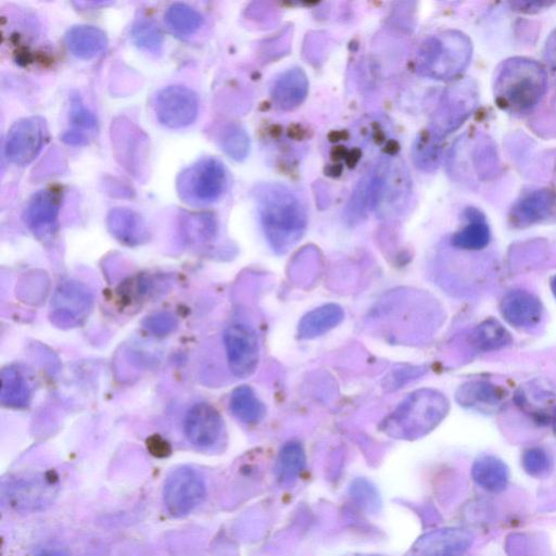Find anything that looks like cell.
Returning <instances> with one entry per match:
<instances>
[{"label": "cell", "mask_w": 556, "mask_h": 556, "mask_svg": "<svg viewBox=\"0 0 556 556\" xmlns=\"http://www.w3.org/2000/svg\"><path fill=\"white\" fill-rule=\"evenodd\" d=\"M107 225L111 235L123 245L135 247L148 242L149 231L144 219L131 209H112Z\"/></svg>", "instance_id": "cell-17"}, {"label": "cell", "mask_w": 556, "mask_h": 556, "mask_svg": "<svg viewBox=\"0 0 556 556\" xmlns=\"http://www.w3.org/2000/svg\"><path fill=\"white\" fill-rule=\"evenodd\" d=\"M70 119L73 125V130L71 131L85 137H87L85 131H94L96 128V119L93 113L83 106L81 99L78 97L73 98L71 101Z\"/></svg>", "instance_id": "cell-35"}, {"label": "cell", "mask_w": 556, "mask_h": 556, "mask_svg": "<svg viewBox=\"0 0 556 556\" xmlns=\"http://www.w3.org/2000/svg\"><path fill=\"white\" fill-rule=\"evenodd\" d=\"M227 173L223 163L202 158L186 168L176 182L178 194L185 204L205 207L219 200L226 191Z\"/></svg>", "instance_id": "cell-6"}, {"label": "cell", "mask_w": 556, "mask_h": 556, "mask_svg": "<svg viewBox=\"0 0 556 556\" xmlns=\"http://www.w3.org/2000/svg\"><path fill=\"white\" fill-rule=\"evenodd\" d=\"M221 146L225 153L235 160H242L247 156L249 141L246 133L238 128L227 130L221 139Z\"/></svg>", "instance_id": "cell-32"}, {"label": "cell", "mask_w": 556, "mask_h": 556, "mask_svg": "<svg viewBox=\"0 0 556 556\" xmlns=\"http://www.w3.org/2000/svg\"><path fill=\"white\" fill-rule=\"evenodd\" d=\"M309 90L305 72L293 69L285 72L273 86L272 97L275 104L283 110H292L303 103Z\"/></svg>", "instance_id": "cell-20"}, {"label": "cell", "mask_w": 556, "mask_h": 556, "mask_svg": "<svg viewBox=\"0 0 556 556\" xmlns=\"http://www.w3.org/2000/svg\"><path fill=\"white\" fill-rule=\"evenodd\" d=\"M206 494L205 478L192 467L184 466L169 475L163 496L169 513L183 517L199 507Z\"/></svg>", "instance_id": "cell-7"}, {"label": "cell", "mask_w": 556, "mask_h": 556, "mask_svg": "<svg viewBox=\"0 0 556 556\" xmlns=\"http://www.w3.org/2000/svg\"><path fill=\"white\" fill-rule=\"evenodd\" d=\"M155 111L162 125L172 130L184 129L197 119L199 99L191 88L169 86L158 93Z\"/></svg>", "instance_id": "cell-10"}, {"label": "cell", "mask_w": 556, "mask_h": 556, "mask_svg": "<svg viewBox=\"0 0 556 556\" xmlns=\"http://www.w3.org/2000/svg\"><path fill=\"white\" fill-rule=\"evenodd\" d=\"M460 406L480 413H495L503 404V391L494 384L474 381L464 384L457 391Z\"/></svg>", "instance_id": "cell-18"}, {"label": "cell", "mask_w": 556, "mask_h": 556, "mask_svg": "<svg viewBox=\"0 0 556 556\" xmlns=\"http://www.w3.org/2000/svg\"><path fill=\"white\" fill-rule=\"evenodd\" d=\"M60 207L61 194L54 188L43 189L31 198L25 211V222L35 236L45 238L53 235Z\"/></svg>", "instance_id": "cell-15"}, {"label": "cell", "mask_w": 556, "mask_h": 556, "mask_svg": "<svg viewBox=\"0 0 556 556\" xmlns=\"http://www.w3.org/2000/svg\"><path fill=\"white\" fill-rule=\"evenodd\" d=\"M424 374V370L421 368H411V369H401L393 374V383L390 386L393 388H400L403 384L406 385L408 382L414 381L415 378L420 377Z\"/></svg>", "instance_id": "cell-37"}, {"label": "cell", "mask_w": 556, "mask_h": 556, "mask_svg": "<svg viewBox=\"0 0 556 556\" xmlns=\"http://www.w3.org/2000/svg\"><path fill=\"white\" fill-rule=\"evenodd\" d=\"M350 495L365 511L376 512L381 507V497L369 480L358 478L351 484Z\"/></svg>", "instance_id": "cell-31"}, {"label": "cell", "mask_w": 556, "mask_h": 556, "mask_svg": "<svg viewBox=\"0 0 556 556\" xmlns=\"http://www.w3.org/2000/svg\"><path fill=\"white\" fill-rule=\"evenodd\" d=\"M265 238L277 255H284L305 235L307 211L300 199L286 187L265 184L256 192Z\"/></svg>", "instance_id": "cell-1"}, {"label": "cell", "mask_w": 556, "mask_h": 556, "mask_svg": "<svg viewBox=\"0 0 556 556\" xmlns=\"http://www.w3.org/2000/svg\"><path fill=\"white\" fill-rule=\"evenodd\" d=\"M471 45L459 33L446 32L429 37L421 46L417 68L424 77L446 80L459 74L469 62Z\"/></svg>", "instance_id": "cell-5"}, {"label": "cell", "mask_w": 556, "mask_h": 556, "mask_svg": "<svg viewBox=\"0 0 556 556\" xmlns=\"http://www.w3.org/2000/svg\"><path fill=\"white\" fill-rule=\"evenodd\" d=\"M344 320V309L336 303H327L303 315L298 324V337L302 340L319 338L333 331Z\"/></svg>", "instance_id": "cell-19"}, {"label": "cell", "mask_w": 556, "mask_h": 556, "mask_svg": "<svg viewBox=\"0 0 556 556\" xmlns=\"http://www.w3.org/2000/svg\"><path fill=\"white\" fill-rule=\"evenodd\" d=\"M407 176L393 162L381 161L376 169L360 183L353 194L350 211L358 218L376 210L387 212L404 205L408 195Z\"/></svg>", "instance_id": "cell-4"}, {"label": "cell", "mask_w": 556, "mask_h": 556, "mask_svg": "<svg viewBox=\"0 0 556 556\" xmlns=\"http://www.w3.org/2000/svg\"><path fill=\"white\" fill-rule=\"evenodd\" d=\"M134 43L149 53H160L163 45V35L158 25L149 19L138 20L133 27Z\"/></svg>", "instance_id": "cell-30"}, {"label": "cell", "mask_w": 556, "mask_h": 556, "mask_svg": "<svg viewBox=\"0 0 556 556\" xmlns=\"http://www.w3.org/2000/svg\"><path fill=\"white\" fill-rule=\"evenodd\" d=\"M448 399L434 389L414 391L382 423L385 434L414 440L431 433L449 412Z\"/></svg>", "instance_id": "cell-2"}, {"label": "cell", "mask_w": 556, "mask_h": 556, "mask_svg": "<svg viewBox=\"0 0 556 556\" xmlns=\"http://www.w3.org/2000/svg\"><path fill=\"white\" fill-rule=\"evenodd\" d=\"M307 457L305 448L300 441L287 442L278 454L276 475L282 485L296 482L301 473L305 471Z\"/></svg>", "instance_id": "cell-25"}, {"label": "cell", "mask_w": 556, "mask_h": 556, "mask_svg": "<svg viewBox=\"0 0 556 556\" xmlns=\"http://www.w3.org/2000/svg\"><path fill=\"white\" fill-rule=\"evenodd\" d=\"M230 409L237 420L245 424H257L263 420L267 409L249 386L237 387L230 399Z\"/></svg>", "instance_id": "cell-26"}, {"label": "cell", "mask_w": 556, "mask_h": 556, "mask_svg": "<svg viewBox=\"0 0 556 556\" xmlns=\"http://www.w3.org/2000/svg\"><path fill=\"white\" fill-rule=\"evenodd\" d=\"M186 232L193 240H205L216 232V222L210 214H193L185 220Z\"/></svg>", "instance_id": "cell-34"}, {"label": "cell", "mask_w": 556, "mask_h": 556, "mask_svg": "<svg viewBox=\"0 0 556 556\" xmlns=\"http://www.w3.org/2000/svg\"><path fill=\"white\" fill-rule=\"evenodd\" d=\"M93 306V294L84 284L63 282L53 297L50 319L59 327H77L90 317Z\"/></svg>", "instance_id": "cell-9"}, {"label": "cell", "mask_w": 556, "mask_h": 556, "mask_svg": "<svg viewBox=\"0 0 556 556\" xmlns=\"http://www.w3.org/2000/svg\"><path fill=\"white\" fill-rule=\"evenodd\" d=\"M501 313L505 321L518 330H530L541 322L543 308L533 294L526 290H512L502 299Z\"/></svg>", "instance_id": "cell-16"}, {"label": "cell", "mask_w": 556, "mask_h": 556, "mask_svg": "<svg viewBox=\"0 0 556 556\" xmlns=\"http://www.w3.org/2000/svg\"><path fill=\"white\" fill-rule=\"evenodd\" d=\"M546 72L532 60L505 63L496 84L497 103L504 110L523 113L536 107L546 92Z\"/></svg>", "instance_id": "cell-3"}, {"label": "cell", "mask_w": 556, "mask_h": 556, "mask_svg": "<svg viewBox=\"0 0 556 556\" xmlns=\"http://www.w3.org/2000/svg\"><path fill=\"white\" fill-rule=\"evenodd\" d=\"M524 470L534 477H541L548 474L552 467V460L546 450L532 448L523 454Z\"/></svg>", "instance_id": "cell-33"}, {"label": "cell", "mask_w": 556, "mask_h": 556, "mask_svg": "<svg viewBox=\"0 0 556 556\" xmlns=\"http://www.w3.org/2000/svg\"><path fill=\"white\" fill-rule=\"evenodd\" d=\"M551 287H552V292L556 298V276L553 277V280L551 282Z\"/></svg>", "instance_id": "cell-38"}, {"label": "cell", "mask_w": 556, "mask_h": 556, "mask_svg": "<svg viewBox=\"0 0 556 556\" xmlns=\"http://www.w3.org/2000/svg\"><path fill=\"white\" fill-rule=\"evenodd\" d=\"M474 542V535L465 528L435 530L417 540L410 556H463Z\"/></svg>", "instance_id": "cell-13"}, {"label": "cell", "mask_w": 556, "mask_h": 556, "mask_svg": "<svg viewBox=\"0 0 556 556\" xmlns=\"http://www.w3.org/2000/svg\"><path fill=\"white\" fill-rule=\"evenodd\" d=\"M164 21L172 32L179 35H192L201 28L204 18L195 8L179 3L168 8L164 14Z\"/></svg>", "instance_id": "cell-29"}, {"label": "cell", "mask_w": 556, "mask_h": 556, "mask_svg": "<svg viewBox=\"0 0 556 556\" xmlns=\"http://www.w3.org/2000/svg\"><path fill=\"white\" fill-rule=\"evenodd\" d=\"M178 321L169 312H159L150 315L144 321L146 330L155 336L164 337L172 334L178 328Z\"/></svg>", "instance_id": "cell-36"}, {"label": "cell", "mask_w": 556, "mask_h": 556, "mask_svg": "<svg viewBox=\"0 0 556 556\" xmlns=\"http://www.w3.org/2000/svg\"><path fill=\"white\" fill-rule=\"evenodd\" d=\"M366 556H370V555H366ZM371 556H373V555H371ZM374 556H376V555H374Z\"/></svg>", "instance_id": "cell-40"}, {"label": "cell", "mask_w": 556, "mask_h": 556, "mask_svg": "<svg viewBox=\"0 0 556 556\" xmlns=\"http://www.w3.org/2000/svg\"><path fill=\"white\" fill-rule=\"evenodd\" d=\"M224 346L234 376L246 378L257 371L260 347L254 328L242 322L231 324L224 333Z\"/></svg>", "instance_id": "cell-8"}, {"label": "cell", "mask_w": 556, "mask_h": 556, "mask_svg": "<svg viewBox=\"0 0 556 556\" xmlns=\"http://www.w3.org/2000/svg\"><path fill=\"white\" fill-rule=\"evenodd\" d=\"M30 388L21 372L8 366L2 372V389L0 401L6 408L21 409L28 406L30 401Z\"/></svg>", "instance_id": "cell-27"}, {"label": "cell", "mask_w": 556, "mask_h": 556, "mask_svg": "<svg viewBox=\"0 0 556 556\" xmlns=\"http://www.w3.org/2000/svg\"><path fill=\"white\" fill-rule=\"evenodd\" d=\"M554 197L548 191H538L518 201L511 219L518 226H527L548 219L553 211Z\"/></svg>", "instance_id": "cell-22"}, {"label": "cell", "mask_w": 556, "mask_h": 556, "mask_svg": "<svg viewBox=\"0 0 556 556\" xmlns=\"http://www.w3.org/2000/svg\"><path fill=\"white\" fill-rule=\"evenodd\" d=\"M184 431L194 446L210 448L217 444L224 431L222 416L211 404L197 403L186 414Z\"/></svg>", "instance_id": "cell-14"}, {"label": "cell", "mask_w": 556, "mask_h": 556, "mask_svg": "<svg viewBox=\"0 0 556 556\" xmlns=\"http://www.w3.org/2000/svg\"><path fill=\"white\" fill-rule=\"evenodd\" d=\"M46 122L41 117L24 118L10 129L5 153L18 167L28 166L41 153L46 137Z\"/></svg>", "instance_id": "cell-11"}, {"label": "cell", "mask_w": 556, "mask_h": 556, "mask_svg": "<svg viewBox=\"0 0 556 556\" xmlns=\"http://www.w3.org/2000/svg\"><path fill=\"white\" fill-rule=\"evenodd\" d=\"M467 223L461 231L454 234L451 243L462 250H482L490 242V230L482 212L467 209L465 212Z\"/></svg>", "instance_id": "cell-23"}, {"label": "cell", "mask_w": 556, "mask_h": 556, "mask_svg": "<svg viewBox=\"0 0 556 556\" xmlns=\"http://www.w3.org/2000/svg\"><path fill=\"white\" fill-rule=\"evenodd\" d=\"M66 45L70 53L80 59L90 60L103 53L107 47V35L92 25H77L66 34Z\"/></svg>", "instance_id": "cell-21"}, {"label": "cell", "mask_w": 556, "mask_h": 556, "mask_svg": "<svg viewBox=\"0 0 556 556\" xmlns=\"http://www.w3.org/2000/svg\"><path fill=\"white\" fill-rule=\"evenodd\" d=\"M472 476L479 487L498 494L507 488L510 473L502 460L494 456H483L475 461Z\"/></svg>", "instance_id": "cell-24"}, {"label": "cell", "mask_w": 556, "mask_h": 556, "mask_svg": "<svg viewBox=\"0 0 556 556\" xmlns=\"http://www.w3.org/2000/svg\"><path fill=\"white\" fill-rule=\"evenodd\" d=\"M4 500L17 511H39L52 505L55 485L42 478H19L4 487Z\"/></svg>", "instance_id": "cell-12"}, {"label": "cell", "mask_w": 556, "mask_h": 556, "mask_svg": "<svg viewBox=\"0 0 556 556\" xmlns=\"http://www.w3.org/2000/svg\"><path fill=\"white\" fill-rule=\"evenodd\" d=\"M472 341L476 349L486 352L509 346L512 343V337L500 322L490 319L476 328Z\"/></svg>", "instance_id": "cell-28"}, {"label": "cell", "mask_w": 556, "mask_h": 556, "mask_svg": "<svg viewBox=\"0 0 556 556\" xmlns=\"http://www.w3.org/2000/svg\"><path fill=\"white\" fill-rule=\"evenodd\" d=\"M553 428H554V433L556 435V409L553 414Z\"/></svg>", "instance_id": "cell-39"}]
</instances>
